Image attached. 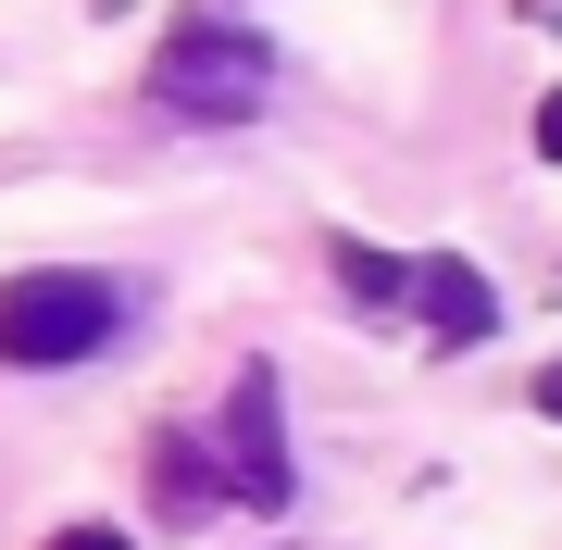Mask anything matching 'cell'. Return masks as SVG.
<instances>
[{
    "mask_svg": "<svg viewBox=\"0 0 562 550\" xmlns=\"http://www.w3.org/2000/svg\"><path fill=\"white\" fill-rule=\"evenodd\" d=\"M150 88H162V113H201V125H250V113H262V88H276V63H262V38H250V25L201 13V25H176V38H162Z\"/></svg>",
    "mask_w": 562,
    "mask_h": 550,
    "instance_id": "cell-1",
    "label": "cell"
},
{
    "mask_svg": "<svg viewBox=\"0 0 562 550\" xmlns=\"http://www.w3.org/2000/svg\"><path fill=\"white\" fill-rule=\"evenodd\" d=\"M125 326L113 276H13L0 288V363H88Z\"/></svg>",
    "mask_w": 562,
    "mask_h": 550,
    "instance_id": "cell-2",
    "label": "cell"
},
{
    "mask_svg": "<svg viewBox=\"0 0 562 550\" xmlns=\"http://www.w3.org/2000/svg\"><path fill=\"white\" fill-rule=\"evenodd\" d=\"M225 501H250V513L301 501V475H288V413H276V375L262 363L225 388Z\"/></svg>",
    "mask_w": 562,
    "mask_h": 550,
    "instance_id": "cell-3",
    "label": "cell"
},
{
    "mask_svg": "<svg viewBox=\"0 0 562 550\" xmlns=\"http://www.w3.org/2000/svg\"><path fill=\"white\" fill-rule=\"evenodd\" d=\"M413 313H425L450 350H475L487 326H501V301H487V276L462 263V250H425V263H413Z\"/></svg>",
    "mask_w": 562,
    "mask_h": 550,
    "instance_id": "cell-4",
    "label": "cell"
},
{
    "mask_svg": "<svg viewBox=\"0 0 562 550\" xmlns=\"http://www.w3.org/2000/svg\"><path fill=\"white\" fill-rule=\"evenodd\" d=\"M325 263H338L350 313H401V301H413V263H387V250H375V238H350V225L325 238Z\"/></svg>",
    "mask_w": 562,
    "mask_h": 550,
    "instance_id": "cell-5",
    "label": "cell"
},
{
    "mask_svg": "<svg viewBox=\"0 0 562 550\" xmlns=\"http://www.w3.org/2000/svg\"><path fill=\"white\" fill-rule=\"evenodd\" d=\"M150 463H162V501H176V513H201V501H213V463H201L188 438H162Z\"/></svg>",
    "mask_w": 562,
    "mask_h": 550,
    "instance_id": "cell-6",
    "label": "cell"
},
{
    "mask_svg": "<svg viewBox=\"0 0 562 550\" xmlns=\"http://www.w3.org/2000/svg\"><path fill=\"white\" fill-rule=\"evenodd\" d=\"M538 164H562V88L538 101Z\"/></svg>",
    "mask_w": 562,
    "mask_h": 550,
    "instance_id": "cell-7",
    "label": "cell"
},
{
    "mask_svg": "<svg viewBox=\"0 0 562 550\" xmlns=\"http://www.w3.org/2000/svg\"><path fill=\"white\" fill-rule=\"evenodd\" d=\"M50 550H125V526H63Z\"/></svg>",
    "mask_w": 562,
    "mask_h": 550,
    "instance_id": "cell-8",
    "label": "cell"
},
{
    "mask_svg": "<svg viewBox=\"0 0 562 550\" xmlns=\"http://www.w3.org/2000/svg\"><path fill=\"white\" fill-rule=\"evenodd\" d=\"M525 401H538V413H550V426H562V363H538V388H525Z\"/></svg>",
    "mask_w": 562,
    "mask_h": 550,
    "instance_id": "cell-9",
    "label": "cell"
}]
</instances>
